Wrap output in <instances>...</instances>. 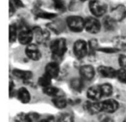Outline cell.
<instances>
[{"instance_id": "obj_1", "label": "cell", "mask_w": 126, "mask_h": 122, "mask_svg": "<svg viewBox=\"0 0 126 122\" xmlns=\"http://www.w3.org/2000/svg\"><path fill=\"white\" fill-rule=\"evenodd\" d=\"M52 55L55 57L60 58L63 56L66 50V43L64 39H58L53 41L50 46Z\"/></svg>"}, {"instance_id": "obj_2", "label": "cell", "mask_w": 126, "mask_h": 122, "mask_svg": "<svg viewBox=\"0 0 126 122\" xmlns=\"http://www.w3.org/2000/svg\"><path fill=\"white\" fill-rule=\"evenodd\" d=\"M66 23L69 29L74 32H80L85 28V20L80 16H69L66 19Z\"/></svg>"}, {"instance_id": "obj_3", "label": "cell", "mask_w": 126, "mask_h": 122, "mask_svg": "<svg viewBox=\"0 0 126 122\" xmlns=\"http://www.w3.org/2000/svg\"><path fill=\"white\" fill-rule=\"evenodd\" d=\"M89 9L95 16H102L107 10V5L100 0H91L89 2Z\"/></svg>"}, {"instance_id": "obj_4", "label": "cell", "mask_w": 126, "mask_h": 122, "mask_svg": "<svg viewBox=\"0 0 126 122\" xmlns=\"http://www.w3.org/2000/svg\"><path fill=\"white\" fill-rule=\"evenodd\" d=\"M74 53L78 59L83 58L88 53V45L83 40H78L74 44Z\"/></svg>"}, {"instance_id": "obj_5", "label": "cell", "mask_w": 126, "mask_h": 122, "mask_svg": "<svg viewBox=\"0 0 126 122\" xmlns=\"http://www.w3.org/2000/svg\"><path fill=\"white\" fill-rule=\"evenodd\" d=\"M100 21L95 18L89 17L85 20V28L89 33H97L100 31Z\"/></svg>"}, {"instance_id": "obj_6", "label": "cell", "mask_w": 126, "mask_h": 122, "mask_svg": "<svg viewBox=\"0 0 126 122\" xmlns=\"http://www.w3.org/2000/svg\"><path fill=\"white\" fill-rule=\"evenodd\" d=\"M110 16L116 21H121L126 16V7L123 4H119L111 11Z\"/></svg>"}, {"instance_id": "obj_7", "label": "cell", "mask_w": 126, "mask_h": 122, "mask_svg": "<svg viewBox=\"0 0 126 122\" xmlns=\"http://www.w3.org/2000/svg\"><path fill=\"white\" fill-rule=\"evenodd\" d=\"M32 38L33 32L28 28L21 30L18 35V39L19 42L22 44H30V43L32 40Z\"/></svg>"}, {"instance_id": "obj_8", "label": "cell", "mask_w": 126, "mask_h": 122, "mask_svg": "<svg viewBox=\"0 0 126 122\" xmlns=\"http://www.w3.org/2000/svg\"><path fill=\"white\" fill-rule=\"evenodd\" d=\"M25 52H26V55L27 56V57L34 61H37L40 59L41 57V53L38 47L33 44H30L27 45Z\"/></svg>"}, {"instance_id": "obj_9", "label": "cell", "mask_w": 126, "mask_h": 122, "mask_svg": "<svg viewBox=\"0 0 126 122\" xmlns=\"http://www.w3.org/2000/svg\"><path fill=\"white\" fill-rule=\"evenodd\" d=\"M33 34L35 36L36 41L40 44L45 43L49 38V33L47 30L41 29L38 27H36L33 29Z\"/></svg>"}, {"instance_id": "obj_10", "label": "cell", "mask_w": 126, "mask_h": 122, "mask_svg": "<svg viewBox=\"0 0 126 122\" xmlns=\"http://www.w3.org/2000/svg\"><path fill=\"white\" fill-rule=\"evenodd\" d=\"M102 106H103V111H105L109 113L115 112L119 107L118 103L113 99H108L103 102Z\"/></svg>"}, {"instance_id": "obj_11", "label": "cell", "mask_w": 126, "mask_h": 122, "mask_svg": "<svg viewBox=\"0 0 126 122\" xmlns=\"http://www.w3.org/2000/svg\"><path fill=\"white\" fill-rule=\"evenodd\" d=\"M84 107L86 110L91 114L97 113L100 111H103L102 102H86L84 105Z\"/></svg>"}, {"instance_id": "obj_12", "label": "cell", "mask_w": 126, "mask_h": 122, "mask_svg": "<svg viewBox=\"0 0 126 122\" xmlns=\"http://www.w3.org/2000/svg\"><path fill=\"white\" fill-rule=\"evenodd\" d=\"M87 96L93 101H97L103 96L100 86H93L87 91Z\"/></svg>"}, {"instance_id": "obj_13", "label": "cell", "mask_w": 126, "mask_h": 122, "mask_svg": "<svg viewBox=\"0 0 126 122\" xmlns=\"http://www.w3.org/2000/svg\"><path fill=\"white\" fill-rule=\"evenodd\" d=\"M98 71L101 76L106 78H114L117 76V72L113 67L108 66H101L98 67Z\"/></svg>"}, {"instance_id": "obj_14", "label": "cell", "mask_w": 126, "mask_h": 122, "mask_svg": "<svg viewBox=\"0 0 126 122\" xmlns=\"http://www.w3.org/2000/svg\"><path fill=\"white\" fill-rule=\"evenodd\" d=\"M58 73H59V67L57 63L51 62L46 66V74L48 75L52 79L57 77Z\"/></svg>"}, {"instance_id": "obj_15", "label": "cell", "mask_w": 126, "mask_h": 122, "mask_svg": "<svg viewBox=\"0 0 126 122\" xmlns=\"http://www.w3.org/2000/svg\"><path fill=\"white\" fill-rule=\"evenodd\" d=\"M80 74L81 76L87 80L92 79L94 76V68L90 65H84L80 68Z\"/></svg>"}, {"instance_id": "obj_16", "label": "cell", "mask_w": 126, "mask_h": 122, "mask_svg": "<svg viewBox=\"0 0 126 122\" xmlns=\"http://www.w3.org/2000/svg\"><path fill=\"white\" fill-rule=\"evenodd\" d=\"M113 44L114 48L118 50H126V36H117L113 39Z\"/></svg>"}, {"instance_id": "obj_17", "label": "cell", "mask_w": 126, "mask_h": 122, "mask_svg": "<svg viewBox=\"0 0 126 122\" xmlns=\"http://www.w3.org/2000/svg\"><path fill=\"white\" fill-rule=\"evenodd\" d=\"M33 13L35 14V16H36L38 18H42V19H52L54 17H55L57 16V14L55 13H48L46 12L43 10H41L38 7L35 8L33 10Z\"/></svg>"}, {"instance_id": "obj_18", "label": "cell", "mask_w": 126, "mask_h": 122, "mask_svg": "<svg viewBox=\"0 0 126 122\" xmlns=\"http://www.w3.org/2000/svg\"><path fill=\"white\" fill-rule=\"evenodd\" d=\"M18 99L22 103H28L30 100V95L26 88H21L18 91Z\"/></svg>"}, {"instance_id": "obj_19", "label": "cell", "mask_w": 126, "mask_h": 122, "mask_svg": "<svg viewBox=\"0 0 126 122\" xmlns=\"http://www.w3.org/2000/svg\"><path fill=\"white\" fill-rule=\"evenodd\" d=\"M117 21L113 19L110 16H108L104 18L103 19V25L106 30H113L116 27Z\"/></svg>"}, {"instance_id": "obj_20", "label": "cell", "mask_w": 126, "mask_h": 122, "mask_svg": "<svg viewBox=\"0 0 126 122\" xmlns=\"http://www.w3.org/2000/svg\"><path fill=\"white\" fill-rule=\"evenodd\" d=\"M13 74L18 78L24 80H27L30 79L32 77V73L30 71H26V70H14L13 71Z\"/></svg>"}, {"instance_id": "obj_21", "label": "cell", "mask_w": 126, "mask_h": 122, "mask_svg": "<svg viewBox=\"0 0 126 122\" xmlns=\"http://www.w3.org/2000/svg\"><path fill=\"white\" fill-rule=\"evenodd\" d=\"M52 102L58 108H64L66 106V101L62 96H55L52 99Z\"/></svg>"}, {"instance_id": "obj_22", "label": "cell", "mask_w": 126, "mask_h": 122, "mask_svg": "<svg viewBox=\"0 0 126 122\" xmlns=\"http://www.w3.org/2000/svg\"><path fill=\"white\" fill-rule=\"evenodd\" d=\"M17 26L15 24H10L9 27V39L10 42H13L17 38Z\"/></svg>"}, {"instance_id": "obj_23", "label": "cell", "mask_w": 126, "mask_h": 122, "mask_svg": "<svg viewBox=\"0 0 126 122\" xmlns=\"http://www.w3.org/2000/svg\"><path fill=\"white\" fill-rule=\"evenodd\" d=\"M51 77H49L48 75H47L45 73V75L42 76L39 79H38V84L43 87L44 88L47 87H49L50 86L51 84Z\"/></svg>"}, {"instance_id": "obj_24", "label": "cell", "mask_w": 126, "mask_h": 122, "mask_svg": "<svg viewBox=\"0 0 126 122\" xmlns=\"http://www.w3.org/2000/svg\"><path fill=\"white\" fill-rule=\"evenodd\" d=\"M83 83L81 79H78V78H75L73 79L71 81V87L77 91H80L81 90V89L83 88Z\"/></svg>"}, {"instance_id": "obj_25", "label": "cell", "mask_w": 126, "mask_h": 122, "mask_svg": "<svg viewBox=\"0 0 126 122\" xmlns=\"http://www.w3.org/2000/svg\"><path fill=\"white\" fill-rule=\"evenodd\" d=\"M54 7L55 10H57L59 12H64L66 10V4L64 1L63 0H52Z\"/></svg>"}, {"instance_id": "obj_26", "label": "cell", "mask_w": 126, "mask_h": 122, "mask_svg": "<svg viewBox=\"0 0 126 122\" xmlns=\"http://www.w3.org/2000/svg\"><path fill=\"white\" fill-rule=\"evenodd\" d=\"M100 88H101L103 96H109L110 95L112 94L113 88H112L111 84H102L100 86Z\"/></svg>"}, {"instance_id": "obj_27", "label": "cell", "mask_w": 126, "mask_h": 122, "mask_svg": "<svg viewBox=\"0 0 126 122\" xmlns=\"http://www.w3.org/2000/svg\"><path fill=\"white\" fill-rule=\"evenodd\" d=\"M58 90L56 87H52V86H49L45 88H44V93L48 96H57L58 93Z\"/></svg>"}, {"instance_id": "obj_28", "label": "cell", "mask_w": 126, "mask_h": 122, "mask_svg": "<svg viewBox=\"0 0 126 122\" xmlns=\"http://www.w3.org/2000/svg\"><path fill=\"white\" fill-rule=\"evenodd\" d=\"M16 122H31L32 119L30 115H27L25 113H19L16 116Z\"/></svg>"}, {"instance_id": "obj_29", "label": "cell", "mask_w": 126, "mask_h": 122, "mask_svg": "<svg viewBox=\"0 0 126 122\" xmlns=\"http://www.w3.org/2000/svg\"><path fill=\"white\" fill-rule=\"evenodd\" d=\"M117 77L120 81L126 83V69L122 68L117 72Z\"/></svg>"}, {"instance_id": "obj_30", "label": "cell", "mask_w": 126, "mask_h": 122, "mask_svg": "<svg viewBox=\"0 0 126 122\" xmlns=\"http://www.w3.org/2000/svg\"><path fill=\"white\" fill-rule=\"evenodd\" d=\"M58 122H74V120L70 114L63 113L58 118Z\"/></svg>"}, {"instance_id": "obj_31", "label": "cell", "mask_w": 126, "mask_h": 122, "mask_svg": "<svg viewBox=\"0 0 126 122\" xmlns=\"http://www.w3.org/2000/svg\"><path fill=\"white\" fill-rule=\"evenodd\" d=\"M82 2L80 0H72V1L69 4V10H77L80 7V4Z\"/></svg>"}, {"instance_id": "obj_32", "label": "cell", "mask_w": 126, "mask_h": 122, "mask_svg": "<svg viewBox=\"0 0 126 122\" xmlns=\"http://www.w3.org/2000/svg\"><path fill=\"white\" fill-rule=\"evenodd\" d=\"M97 47H98V43H97V41L96 39H92L89 41V48L90 50H92V51L96 50L97 49Z\"/></svg>"}, {"instance_id": "obj_33", "label": "cell", "mask_w": 126, "mask_h": 122, "mask_svg": "<svg viewBox=\"0 0 126 122\" xmlns=\"http://www.w3.org/2000/svg\"><path fill=\"white\" fill-rule=\"evenodd\" d=\"M119 62L123 68H126V56L121 55L119 58Z\"/></svg>"}, {"instance_id": "obj_34", "label": "cell", "mask_w": 126, "mask_h": 122, "mask_svg": "<svg viewBox=\"0 0 126 122\" xmlns=\"http://www.w3.org/2000/svg\"><path fill=\"white\" fill-rule=\"evenodd\" d=\"M100 50L106 52V53H115L118 51V50H117L114 47V48H103V49H100Z\"/></svg>"}, {"instance_id": "obj_35", "label": "cell", "mask_w": 126, "mask_h": 122, "mask_svg": "<svg viewBox=\"0 0 126 122\" xmlns=\"http://www.w3.org/2000/svg\"><path fill=\"white\" fill-rule=\"evenodd\" d=\"M15 13V7L13 3L10 2V6H9V15L10 16H13Z\"/></svg>"}, {"instance_id": "obj_36", "label": "cell", "mask_w": 126, "mask_h": 122, "mask_svg": "<svg viewBox=\"0 0 126 122\" xmlns=\"http://www.w3.org/2000/svg\"><path fill=\"white\" fill-rule=\"evenodd\" d=\"M13 4L17 7H23L24 6L21 0H13Z\"/></svg>"}, {"instance_id": "obj_37", "label": "cell", "mask_w": 126, "mask_h": 122, "mask_svg": "<svg viewBox=\"0 0 126 122\" xmlns=\"http://www.w3.org/2000/svg\"><path fill=\"white\" fill-rule=\"evenodd\" d=\"M114 122V120H113V119H111V118H109V117H107V118H105V119H103L102 120V122Z\"/></svg>"}, {"instance_id": "obj_38", "label": "cell", "mask_w": 126, "mask_h": 122, "mask_svg": "<svg viewBox=\"0 0 126 122\" xmlns=\"http://www.w3.org/2000/svg\"><path fill=\"white\" fill-rule=\"evenodd\" d=\"M49 122L48 121H46V120H42V121H41V122Z\"/></svg>"}, {"instance_id": "obj_39", "label": "cell", "mask_w": 126, "mask_h": 122, "mask_svg": "<svg viewBox=\"0 0 126 122\" xmlns=\"http://www.w3.org/2000/svg\"><path fill=\"white\" fill-rule=\"evenodd\" d=\"M81 2H84V1H87V0H80Z\"/></svg>"}]
</instances>
